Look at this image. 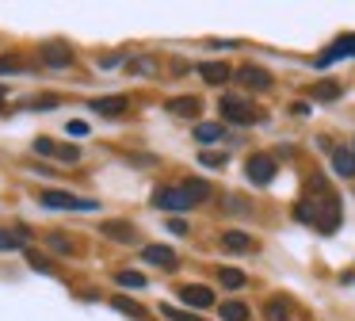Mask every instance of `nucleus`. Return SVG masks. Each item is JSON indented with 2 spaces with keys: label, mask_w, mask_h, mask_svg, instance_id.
Returning <instances> with one entry per match:
<instances>
[{
  "label": "nucleus",
  "mask_w": 355,
  "mask_h": 321,
  "mask_svg": "<svg viewBox=\"0 0 355 321\" xmlns=\"http://www.w3.org/2000/svg\"><path fill=\"white\" fill-rule=\"evenodd\" d=\"M294 218L306 222V226H317V211H313V203H309V199H298V203H294Z\"/></svg>",
  "instance_id": "bb28decb"
},
{
  "label": "nucleus",
  "mask_w": 355,
  "mask_h": 321,
  "mask_svg": "<svg viewBox=\"0 0 355 321\" xmlns=\"http://www.w3.org/2000/svg\"><path fill=\"white\" fill-rule=\"evenodd\" d=\"M103 69H115V65H126V54H107V58H100Z\"/></svg>",
  "instance_id": "e433bc0d"
},
{
  "label": "nucleus",
  "mask_w": 355,
  "mask_h": 321,
  "mask_svg": "<svg viewBox=\"0 0 355 321\" xmlns=\"http://www.w3.org/2000/svg\"><path fill=\"white\" fill-rule=\"evenodd\" d=\"M111 310L126 313V318H134V321H149V310H146V306L134 302V298H126V295H115V298H111Z\"/></svg>",
  "instance_id": "2eb2a0df"
},
{
  "label": "nucleus",
  "mask_w": 355,
  "mask_h": 321,
  "mask_svg": "<svg viewBox=\"0 0 355 321\" xmlns=\"http://www.w3.org/2000/svg\"><path fill=\"white\" fill-rule=\"evenodd\" d=\"M12 237H16V245H31V229H27L24 222H16V226H12Z\"/></svg>",
  "instance_id": "f704fd0d"
},
{
  "label": "nucleus",
  "mask_w": 355,
  "mask_h": 321,
  "mask_svg": "<svg viewBox=\"0 0 355 321\" xmlns=\"http://www.w3.org/2000/svg\"><path fill=\"white\" fill-rule=\"evenodd\" d=\"M180 191H184L191 203H202V199L210 195V183L207 180H199V176H187V180H180Z\"/></svg>",
  "instance_id": "a211bd4d"
},
{
  "label": "nucleus",
  "mask_w": 355,
  "mask_h": 321,
  "mask_svg": "<svg viewBox=\"0 0 355 321\" xmlns=\"http://www.w3.org/2000/svg\"><path fill=\"white\" fill-rule=\"evenodd\" d=\"M222 245H225L230 252H256V241L245 233V229H225V233H222Z\"/></svg>",
  "instance_id": "dca6fc26"
},
{
  "label": "nucleus",
  "mask_w": 355,
  "mask_h": 321,
  "mask_svg": "<svg viewBox=\"0 0 355 321\" xmlns=\"http://www.w3.org/2000/svg\"><path fill=\"white\" fill-rule=\"evenodd\" d=\"M16 73H27V61L19 54H0V76H16Z\"/></svg>",
  "instance_id": "393cba45"
},
{
  "label": "nucleus",
  "mask_w": 355,
  "mask_h": 321,
  "mask_svg": "<svg viewBox=\"0 0 355 321\" xmlns=\"http://www.w3.org/2000/svg\"><path fill=\"white\" fill-rule=\"evenodd\" d=\"M344 96V88H340L336 81H317L313 84V99H321V104H332V99Z\"/></svg>",
  "instance_id": "b1692460"
},
{
  "label": "nucleus",
  "mask_w": 355,
  "mask_h": 321,
  "mask_svg": "<svg viewBox=\"0 0 355 321\" xmlns=\"http://www.w3.org/2000/svg\"><path fill=\"white\" fill-rule=\"evenodd\" d=\"M54 149H58V142H50V138H39V142H35V153H39V157H54Z\"/></svg>",
  "instance_id": "473e14b6"
},
{
  "label": "nucleus",
  "mask_w": 355,
  "mask_h": 321,
  "mask_svg": "<svg viewBox=\"0 0 355 321\" xmlns=\"http://www.w3.org/2000/svg\"><path fill=\"white\" fill-rule=\"evenodd\" d=\"M88 107H92L96 115H103V119H115V115H123L126 107H130V99L126 96H100V99H92Z\"/></svg>",
  "instance_id": "9b49d317"
},
{
  "label": "nucleus",
  "mask_w": 355,
  "mask_h": 321,
  "mask_svg": "<svg viewBox=\"0 0 355 321\" xmlns=\"http://www.w3.org/2000/svg\"><path fill=\"white\" fill-rule=\"evenodd\" d=\"M233 76H237L241 84H245V88H252V92H268L271 84V73L268 69H260V65H241V69H233Z\"/></svg>",
  "instance_id": "6e6552de"
},
{
  "label": "nucleus",
  "mask_w": 355,
  "mask_h": 321,
  "mask_svg": "<svg viewBox=\"0 0 355 321\" xmlns=\"http://www.w3.org/2000/svg\"><path fill=\"white\" fill-rule=\"evenodd\" d=\"M12 249H19L16 237H12V229H0V252H12Z\"/></svg>",
  "instance_id": "c9c22d12"
},
{
  "label": "nucleus",
  "mask_w": 355,
  "mask_h": 321,
  "mask_svg": "<svg viewBox=\"0 0 355 321\" xmlns=\"http://www.w3.org/2000/svg\"><path fill=\"white\" fill-rule=\"evenodd\" d=\"M263 318L268 321H291V302H286V298H268V302H263Z\"/></svg>",
  "instance_id": "412c9836"
},
{
  "label": "nucleus",
  "mask_w": 355,
  "mask_h": 321,
  "mask_svg": "<svg viewBox=\"0 0 355 321\" xmlns=\"http://www.w3.org/2000/svg\"><path fill=\"white\" fill-rule=\"evenodd\" d=\"M46 249L54 252V256H77V241H73L69 233H46Z\"/></svg>",
  "instance_id": "f3484780"
},
{
  "label": "nucleus",
  "mask_w": 355,
  "mask_h": 321,
  "mask_svg": "<svg viewBox=\"0 0 355 321\" xmlns=\"http://www.w3.org/2000/svg\"><path fill=\"white\" fill-rule=\"evenodd\" d=\"M199 165H207V168H222V165H225V153H202Z\"/></svg>",
  "instance_id": "72a5a7b5"
},
{
  "label": "nucleus",
  "mask_w": 355,
  "mask_h": 321,
  "mask_svg": "<svg viewBox=\"0 0 355 321\" xmlns=\"http://www.w3.org/2000/svg\"><path fill=\"white\" fill-rule=\"evenodd\" d=\"M210 46H214V50H233L237 42H230V38H218V42H210Z\"/></svg>",
  "instance_id": "58836bf2"
},
{
  "label": "nucleus",
  "mask_w": 355,
  "mask_h": 321,
  "mask_svg": "<svg viewBox=\"0 0 355 321\" xmlns=\"http://www.w3.org/2000/svg\"><path fill=\"white\" fill-rule=\"evenodd\" d=\"M164 229H168L172 237H187V229H191V226H187L184 218H168V222H164Z\"/></svg>",
  "instance_id": "2f4dec72"
},
{
  "label": "nucleus",
  "mask_w": 355,
  "mask_h": 321,
  "mask_svg": "<svg viewBox=\"0 0 355 321\" xmlns=\"http://www.w3.org/2000/svg\"><path fill=\"white\" fill-rule=\"evenodd\" d=\"M168 111L180 115V119H199V115H202V99L199 96H176V99H168Z\"/></svg>",
  "instance_id": "f8f14e48"
},
{
  "label": "nucleus",
  "mask_w": 355,
  "mask_h": 321,
  "mask_svg": "<svg viewBox=\"0 0 355 321\" xmlns=\"http://www.w3.org/2000/svg\"><path fill=\"white\" fill-rule=\"evenodd\" d=\"M39 203L46 206V211H100V203L96 199H85V195H73V191H39Z\"/></svg>",
  "instance_id": "f257e3e1"
},
{
  "label": "nucleus",
  "mask_w": 355,
  "mask_h": 321,
  "mask_svg": "<svg viewBox=\"0 0 355 321\" xmlns=\"http://www.w3.org/2000/svg\"><path fill=\"white\" fill-rule=\"evenodd\" d=\"M65 134H69V138H85V134H92V130H88L85 119H73V122H65Z\"/></svg>",
  "instance_id": "7c9ffc66"
},
{
  "label": "nucleus",
  "mask_w": 355,
  "mask_h": 321,
  "mask_svg": "<svg viewBox=\"0 0 355 321\" xmlns=\"http://www.w3.org/2000/svg\"><path fill=\"white\" fill-rule=\"evenodd\" d=\"M100 233L107 237V241H119V245H134V241H138V229H134L126 218H107L100 226Z\"/></svg>",
  "instance_id": "1a4fd4ad"
},
{
  "label": "nucleus",
  "mask_w": 355,
  "mask_h": 321,
  "mask_svg": "<svg viewBox=\"0 0 355 321\" xmlns=\"http://www.w3.org/2000/svg\"><path fill=\"white\" fill-rule=\"evenodd\" d=\"M329 153H332V172H336V176H344V180H352V176H355V157H352V149H340V145H329Z\"/></svg>",
  "instance_id": "4468645a"
},
{
  "label": "nucleus",
  "mask_w": 355,
  "mask_h": 321,
  "mask_svg": "<svg viewBox=\"0 0 355 321\" xmlns=\"http://www.w3.org/2000/svg\"><path fill=\"white\" fill-rule=\"evenodd\" d=\"M218 283L225 290H241V287H248V275L241 268H218Z\"/></svg>",
  "instance_id": "aec40b11"
},
{
  "label": "nucleus",
  "mask_w": 355,
  "mask_h": 321,
  "mask_svg": "<svg viewBox=\"0 0 355 321\" xmlns=\"http://www.w3.org/2000/svg\"><path fill=\"white\" fill-rule=\"evenodd\" d=\"M126 65H130L134 76H153V73H157V61H153V58H130Z\"/></svg>",
  "instance_id": "cd10ccee"
},
{
  "label": "nucleus",
  "mask_w": 355,
  "mask_h": 321,
  "mask_svg": "<svg viewBox=\"0 0 355 321\" xmlns=\"http://www.w3.org/2000/svg\"><path fill=\"white\" fill-rule=\"evenodd\" d=\"M27 264H31L35 272H42V275H54V264H50L42 252H35V249H27Z\"/></svg>",
  "instance_id": "c756f323"
},
{
  "label": "nucleus",
  "mask_w": 355,
  "mask_h": 321,
  "mask_svg": "<svg viewBox=\"0 0 355 321\" xmlns=\"http://www.w3.org/2000/svg\"><path fill=\"white\" fill-rule=\"evenodd\" d=\"M225 211H233V214H237V211H241V214H248L252 206H248L245 199H225Z\"/></svg>",
  "instance_id": "4c0bfd02"
},
{
  "label": "nucleus",
  "mask_w": 355,
  "mask_h": 321,
  "mask_svg": "<svg viewBox=\"0 0 355 321\" xmlns=\"http://www.w3.org/2000/svg\"><path fill=\"white\" fill-rule=\"evenodd\" d=\"M218 115H222L225 122H233V126H252V122L260 119V115H256V107L248 104V99H241V96H222Z\"/></svg>",
  "instance_id": "f03ea898"
},
{
  "label": "nucleus",
  "mask_w": 355,
  "mask_h": 321,
  "mask_svg": "<svg viewBox=\"0 0 355 321\" xmlns=\"http://www.w3.org/2000/svg\"><path fill=\"white\" fill-rule=\"evenodd\" d=\"M149 203H153L157 211H168L172 218H180V214H184V211H191V206H195L191 199H187L184 191H180V183H176V188H157Z\"/></svg>",
  "instance_id": "39448f33"
},
{
  "label": "nucleus",
  "mask_w": 355,
  "mask_h": 321,
  "mask_svg": "<svg viewBox=\"0 0 355 321\" xmlns=\"http://www.w3.org/2000/svg\"><path fill=\"white\" fill-rule=\"evenodd\" d=\"M39 61H42L46 69H58V73H65V69H73L77 54H73L69 42H42V46H39Z\"/></svg>",
  "instance_id": "7ed1b4c3"
},
{
  "label": "nucleus",
  "mask_w": 355,
  "mask_h": 321,
  "mask_svg": "<svg viewBox=\"0 0 355 321\" xmlns=\"http://www.w3.org/2000/svg\"><path fill=\"white\" fill-rule=\"evenodd\" d=\"M222 134H225L222 122H199V126H195V142H199V145H214V142H222Z\"/></svg>",
  "instance_id": "6ab92c4d"
},
{
  "label": "nucleus",
  "mask_w": 355,
  "mask_h": 321,
  "mask_svg": "<svg viewBox=\"0 0 355 321\" xmlns=\"http://www.w3.org/2000/svg\"><path fill=\"white\" fill-rule=\"evenodd\" d=\"M340 58H355V35H340L336 42L329 46V50H321V58H317V69L332 65V61H340Z\"/></svg>",
  "instance_id": "9d476101"
},
{
  "label": "nucleus",
  "mask_w": 355,
  "mask_h": 321,
  "mask_svg": "<svg viewBox=\"0 0 355 321\" xmlns=\"http://www.w3.org/2000/svg\"><path fill=\"white\" fill-rule=\"evenodd\" d=\"M54 160H62V165H80V145L58 142V149H54Z\"/></svg>",
  "instance_id": "a878e982"
},
{
  "label": "nucleus",
  "mask_w": 355,
  "mask_h": 321,
  "mask_svg": "<svg viewBox=\"0 0 355 321\" xmlns=\"http://www.w3.org/2000/svg\"><path fill=\"white\" fill-rule=\"evenodd\" d=\"M115 283H119V287H126V290H141V287H149L146 275H141V272H130V268L115 272Z\"/></svg>",
  "instance_id": "4be33fe9"
},
{
  "label": "nucleus",
  "mask_w": 355,
  "mask_h": 321,
  "mask_svg": "<svg viewBox=\"0 0 355 321\" xmlns=\"http://www.w3.org/2000/svg\"><path fill=\"white\" fill-rule=\"evenodd\" d=\"M352 157H355V142H352Z\"/></svg>",
  "instance_id": "ea45409f"
},
{
  "label": "nucleus",
  "mask_w": 355,
  "mask_h": 321,
  "mask_svg": "<svg viewBox=\"0 0 355 321\" xmlns=\"http://www.w3.org/2000/svg\"><path fill=\"white\" fill-rule=\"evenodd\" d=\"M141 264H149V268H161V272H176L180 268V256L176 252L168 249V245H146V249H141Z\"/></svg>",
  "instance_id": "423d86ee"
},
{
  "label": "nucleus",
  "mask_w": 355,
  "mask_h": 321,
  "mask_svg": "<svg viewBox=\"0 0 355 321\" xmlns=\"http://www.w3.org/2000/svg\"><path fill=\"white\" fill-rule=\"evenodd\" d=\"M176 295L184 306H195V310H210L214 306V290L207 283H184V287H176Z\"/></svg>",
  "instance_id": "0eeeda50"
},
{
  "label": "nucleus",
  "mask_w": 355,
  "mask_h": 321,
  "mask_svg": "<svg viewBox=\"0 0 355 321\" xmlns=\"http://www.w3.org/2000/svg\"><path fill=\"white\" fill-rule=\"evenodd\" d=\"M161 313H164L168 321H202V318H195L191 310H180V306H172V302H164V306H161Z\"/></svg>",
  "instance_id": "c85d7f7f"
},
{
  "label": "nucleus",
  "mask_w": 355,
  "mask_h": 321,
  "mask_svg": "<svg viewBox=\"0 0 355 321\" xmlns=\"http://www.w3.org/2000/svg\"><path fill=\"white\" fill-rule=\"evenodd\" d=\"M275 172H279V165H275V157H271V153H252V157H248V165H245L248 183H256V188H268V183L275 180Z\"/></svg>",
  "instance_id": "20e7f679"
},
{
  "label": "nucleus",
  "mask_w": 355,
  "mask_h": 321,
  "mask_svg": "<svg viewBox=\"0 0 355 321\" xmlns=\"http://www.w3.org/2000/svg\"><path fill=\"white\" fill-rule=\"evenodd\" d=\"M199 76H202L207 84H214V88H218V84H225V81L233 76V69L225 65V61H202V65H199Z\"/></svg>",
  "instance_id": "ddd939ff"
},
{
  "label": "nucleus",
  "mask_w": 355,
  "mask_h": 321,
  "mask_svg": "<svg viewBox=\"0 0 355 321\" xmlns=\"http://www.w3.org/2000/svg\"><path fill=\"white\" fill-rule=\"evenodd\" d=\"M218 318L222 321H248V306L237 302V298H233V302H222L218 306Z\"/></svg>",
  "instance_id": "5701e85b"
}]
</instances>
